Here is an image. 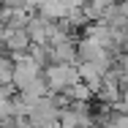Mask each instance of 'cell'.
Instances as JSON below:
<instances>
[{"mask_svg":"<svg viewBox=\"0 0 128 128\" xmlns=\"http://www.w3.org/2000/svg\"><path fill=\"white\" fill-rule=\"evenodd\" d=\"M44 79L49 84V93H66L68 87H74L79 82V71L76 66H46Z\"/></svg>","mask_w":128,"mask_h":128,"instance_id":"cell-1","label":"cell"},{"mask_svg":"<svg viewBox=\"0 0 128 128\" xmlns=\"http://www.w3.org/2000/svg\"><path fill=\"white\" fill-rule=\"evenodd\" d=\"M49 19H44V16H38V14H33L30 16V22H27V36H30V41L33 44H38V46H46V33H49Z\"/></svg>","mask_w":128,"mask_h":128,"instance_id":"cell-2","label":"cell"},{"mask_svg":"<svg viewBox=\"0 0 128 128\" xmlns=\"http://www.w3.org/2000/svg\"><path fill=\"white\" fill-rule=\"evenodd\" d=\"M0 87H14V60L0 57Z\"/></svg>","mask_w":128,"mask_h":128,"instance_id":"cell-3","label":"cell"},{"mask_svg":"<svg viewBox=\"0 0 128 128\" xmlns=\"http://www.w3.org/2000/svg\"><path fill=\"white\" fill-rule=\"evenodd\" d=\"M114 8H117L120 16H126V19H128V0H126V3H114Z\"/></svg>","mask_w":128,"mask_h":128,"instance_id":"cell-4","label":"cell"}]
</instances>
